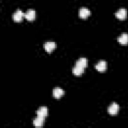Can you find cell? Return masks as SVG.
<instances>
[{
  "mask_svg": "<svg viewBox=\"0 0 128 128\" xmlns=\"http://www.w3.org/2000/svg\"><path fill=\"white\" fill-rule=\"evenodd\" d=\"M90 14H91L90 10L87 9V8H84V7H83V8H80V10H79V12H78L79 17L82 18V19H86V18H88V17L90 16Z\"/></svg>",
  "mask_w": 128,
  "mask_h": 128,
  "instance_id": "1",
  "label": "cell"
},
{
  "mask_svg": "<svg viewBox=\"0 0 128 128\" xmlns=\"http://www.w3.org/2000/svg\"><path fill=\"white\" fill-rule=\"evenodd\" d=\"M115 16H116V18L119 19V20H124V19H126V17H127V11H126V9H124V8L119 9V10L115 13Z\"/></svg>",
  "mask_w": 128,
  "mask_h": 128,
  "instance_id": "2",
  "label": "cell"
},
{
  "mask_svg": "<svg viewBox=\"0 0 128 128\" xmlns=\"http://www.w3.org/2000/svg\"><path fill=\"white\" fill-rule=\"evenodd\" d=\"M47 115H48V109L46 107L42 106V107H40L37 110V116L38 117H41V118H44L45 119L47 117Z\"/></svg>",
  "mask_w": 128,
  "mask_h": 128,
  "instance_id": "6",
  "label": "cell"
},
{
  "mask_svg": "<svg viewBox=\"0 0 128 128\" xmlns=\"http://www.w3.org/2000/svg\"><path fill=\"white\" fill-rule=\"evenodd\" d=\"M118 42L122 45H127L128 44V34L123 33L118 37Z\"/></svg>",
  "mask_w": 128,
  "mask_h": 128,
  "instance_id": "10",
  "label": "cell"
},
{
  "mask_svg": "<svg viewBox=\"0 0 128 128\" xmlns=\"http://www.w3.org/2000/svg\"><path fill=\"white\" fill-rule=\"evenodd\" d=\"M55 48H56V44H55L54 42L49 41V42H46V43L44 44V49H45V51L48 52V53H51Z\"/></svg>",
  "mask_w": 128,
  "mask_h": 128,
  "instance_id": "7",
  "label": "cell"
},
{
  "mask_svg": "<svg viewBox=\"0 0 128 128\" xmlns=\"http://www.w3.org/2000/svg\"><path fill=\"white\" fill-rule=\"evenodd\" d=\"M44 123V118H41V117H36L34 120H33V125L35 127H41Z\"/></svg>",
  "mask_w": 128,
  "mask_h": 128,
  "instance_id": "12",
  "label": "cell"
},
{
  "mask_svg": "<svg viewBox=\"0 0 128 128\" xmlns=\"http://www.w3.org/2000/svg\"><path fill=\"white\" fill-rule=\"evenodd\" d=\"M72 72H73L74 75H76V76H80V75L83 74V72H84V68H82V67H80V66H78V65H75L74 68H73V70H72Z\"/></svg>",
  "mask_w": 128,
  "mask_h": 128,
  "instance_id": "11",
  "label": "cell"
},
{
  "mask_svg": "<svg viewBox=\"0 0 128 128\" xmlns=\"http://www.w3.org/2000/svg\"><path fill=\"white\" fill-rule=\"evenodd\" d=\"M76 65H78V66H80V67H82V68H85V67L87 66V59L84 58V57L79 58V59L77 60V62H76Z\"/></svg>",
  "mask_w": 128,
  "mask_h": 128,
  "instance_id": "13",
  "label": "cell"
},
{
  "mask_svg": "<svg viewBox=\"0 0 128 128\" xmlns=\"http://www.w3.org/2000/svg\"><path fill=\"white\" fill-rule=\"evenodd\" d=\"M106 68H107V63H106V61H104V60L99 61V62L95 65V69H96L97 71H99V72H104V71L106 70Z\"/></svg>",
  "mask_w": 128,
  "mask_h": 128,
  "instance_id": "3",
  "label": "cell"
},
{
  "mask_svg": "<svg viewBox=\"0 0 128 128\" xmlns=\"http://www.w3.org/2000/svg\"><path fill=\"white\" fill-rule=\"evenodd\" d=\"M35 16H36V13L33 9H29L26 11V13L24 14V17L28 20V21H33L35 19Z\"/></svg>",
  "mask_w": 128,
  "mask_h": 128,
  "instance_id": "5",
  "label": "cell"
},
{
  "mask_svg": "<svg viewBox=\"0 0 128 128\" xmlns=\"http://www.w3.org/2000/svg\"><path fill=\"white\" fill-rule=\"evenodd\" d=\"M64 95V91L61 89V88H54L53 89V96H54V98H56V99H59V98H61L62 96Z\"/></svg>",
  "mask_w": 128,
  "mask_h": 128,
  "instance_id": "9",
  "label": "cell"
},
{
  "mask_svg": "<svg viewBox=\"0 0 128 128\" xmlns=\"http://www.w3.org/2000/svg\"><path fill=\"white\" fill-rule=\"evenodd\" d=\"M23 16H24L23 12H22L21 10H17V11L13 14V20H14L15 22H21Z\"/></svg>",
  "mask_w": 128,
  "mask_h": 128,
  "instance_id": "8",
  "label": "cell"
},
{
  "mask_svg": "<svg viewBox=\"0 0 128 128\" xmlns=\"http://www.w3.org/2000/svg\"><path fill=\"white\" fill-rule=\"evenodd\" d=\"M119 111V105L117 103H112L109 107H108V113L110 115H116Z\"/></svg>",
  "mask_w": 128,
  "mask_h": 128,
  "instance_id": "4",
  "label": "cell"
}]
</instances>
